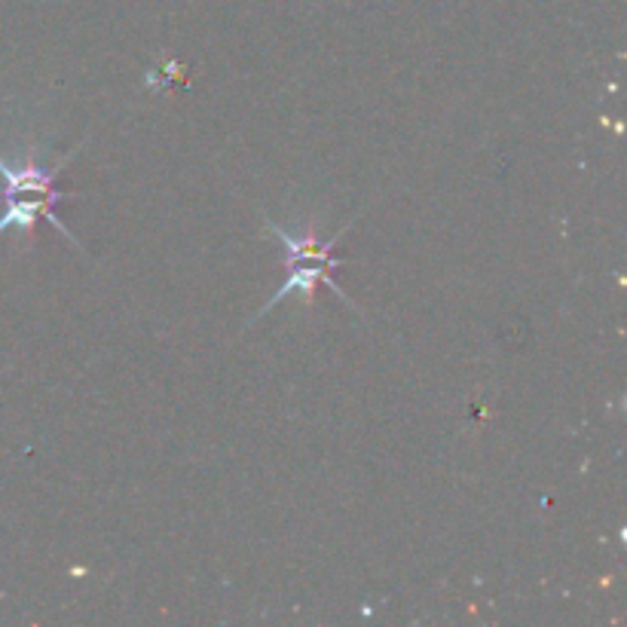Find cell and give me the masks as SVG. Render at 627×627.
<instances>
[{
    "instance_id": "1",
    "label": "cell",
    "mask_w": 627,
    "mask_h": 627,
    "mask_svg": "<svg viewBox=\"0 0 627 627\" xmlns=\"http://www.w3.org/2000/svg\"><path fill=\"white\" fill-rule=\"evenodd\" d=\"M77 147H71L52 169L40 166L37 159H7L0 157V178H3V196H77L56 188V178L64 172V166L77 157Z\"/></svg>"
},
{
    "instance_id": "2",
    "label": "cell",
    "mask_w": 627,
    "mask_h": 627,
    "mask_svg": "<svg viewBox=\"0 0 627 627\" xmlns=\"http://www.w3.org/2000/svg\"><path fill=\"white\" fill-rule=\"evenodd\" d=\"M64 200H74V196H32V200H25V196H10V200H7V208H3V215H0V236L7 233V230L32 233L34 224L40 218H47L49 224H52V227L74 245V249L83 251L74 230L56 215V205L64 203Z\"/></svg>"
}]
</instances>
